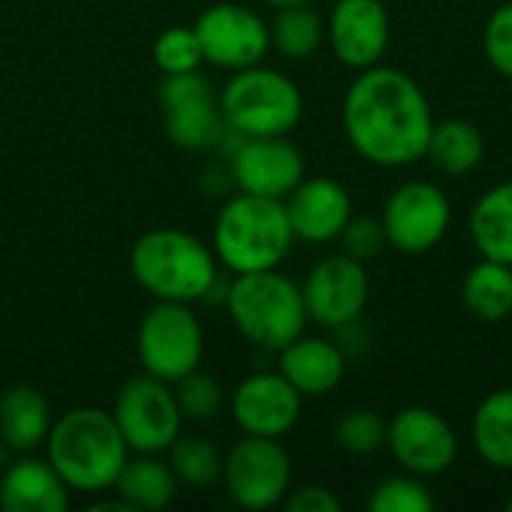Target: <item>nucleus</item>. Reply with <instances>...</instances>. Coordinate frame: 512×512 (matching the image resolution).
<instances>
[{
  "label": "nucleus",
  "mask_w": 512,
  "mask_h": 512,
  "mask_svg": "<svg viewBox=\"0 0 512 512\" xmlns=\"http://www.w3.org/2000/svg\"><path fill=\"white\" fill-rule=\"evenodd\" d=\"M294 465L279 438L243 435L228 453L222 468V486L234 507L264 512L282 507L291 492Z\"/></svg>",
  "instance_id": "obj_9"
},
{
  "label": "nucleus",
  "mask_w": 512,
  "mask_h": 512,
  "mask_svg": "<svg viewBox=\"0 0 512 512\" xmlns=\"http://www.w3.org/2000/svg\"><path fill=\"white\" fill-rule=\"evenodd\" d=\"M222 303L234 330L255 348L273 354L303 336L309 324L300 285L279 273V267L234 276Z\"/></svg>",
  "instance_id": "obj_5"
},
{
  "label": "nucleus",
  "mask_w": 512,
  "mask_h": 512,
  "mask_svg": "<svg viewBox=\"0 0 512 512\" xmlns=\"http://www.w3.org/2000/svg\"><path fill=\"white\" fill-rule=\"evenodd\" d=\"M111 417L129 447V453L162 456L183 435V414L177 405L174 384L141 372L123 381L114 396Z\"/></svg>",
  "instance_id": "obj_8"
},
{
  "label": "nucleus",
  "mask_w": 512,
  "mask_h": 512,
  "mask_svg": "<svg viewBox=\"0 0 512 512\" xmlns=\"http://www.w3.org/2000/svg\"><path fill=\"white\" fill-rule=\"evenodd\" d=\"M264 3L273 9H282V6H297V3H309V0H264Z\"/></svg>",
  "instance_id": "obj_37"
},
{
  "label": "nucleus",
  "mask_w": 512,
  "mask_h": 512,
  "mask_svg": "<svg viewBox=\"0 0 512 512\" xmlns=\"http://www.w3.org/2000/svg\"><path fill=\"white\" fill-rule=\"evenodd\" d=\"M507 510H510V512H512V498H510V501H507Z\"/></svg>",
  "instance_id": "obj_38"
},
{
  "label": "nucleus",
  "mask_w": 512,
  "mask_h": 512,
  "mask_svg": "<svg viewBox=\"0 0 512 512\" xmlns=\"http://www.w3.org/2000/svg\"><path fill=\"white\" fill-rule=\"evenodd\" d=\"M228 177L237 192L285 201L306 177V159L291 135L240 138L228 153Z\"/></svg>",
  "instance_id": "obj_15"
},
{
  "label": "nucleus",
  "mask_w": 512,
  "mask_h": 512,
  "mask_svg": "<svg viewBox=\"0 0 512 512\" xmlns=\"http://www.w3.org/2000/svg\"><path fill=\"white\" fill-rule=\"evenodd\" d=\"M468 234L480 258L512 267V180L486 189L468 216Z\"/></svg>",
  "instance_id": "obj_23"
},
{
  "label": "nucleus",
  "mask_w": 512,
  "mask_h": 512,
  "mask_svg": "<svg viewBox=\"0 0 512 512\" xmlns=\"http://www.w3.org/2000/svg\"><path fill=\"white\" fill-rule=\"evenodd\" d=\"M228 411L243 435L282 441L303 417V396L285 381L279 369L255 372L231 390Z\"/></svg>",
  "instance_id": "obj_16"
},
{
  "label": "nucleus",
  "mask_w": 512,
  "mask_h": 512,
  "mask_svg": "<svg viewBox=\"0 0 512 512\" xmlns=\"http://www.w3.org/2000/svg\"><path fill=\"white\" fill-rule=\"evenodd\" d=\"M327 45L354 72L378 66L390 48V12L384 0H336L327 15Z\"/></svg>",
  "instance_id": "obj_17"
},
{
  "label": "nucleus",
  "mask_w": 512,
  "mask_h": 512,
  "mask_svg": "<svg viewBox=\"0 0 512 512\" xmlns=\"http://www.w3.org/2000/svg\"><path fill=\"white\" fill-rule=\"evenodd\" d=\"M12 456H15V453H12V450H9V447H6V444L0 441V474L6 471V465L12 462Z\"/></svg>",
  "instance_id": "obj_36"
},
{
  "label": "nucleus",
  "mask_w": 512,
  "mask_h": 512,
  "mask_svg": "<svg viewBox=\"0 0 512 512\" xmlns=\"http://www.w3.org/2000/svg\"><path fill=\"white\" fill-rule=\"evenodd\" d=\"M339 243H342V252L357 258V261H372L378 258L384 249H390L387 243V234H384V225H381V216L372 219V216H351V222L345 225V231L339 234Z\"/></svg>",
  "instance_id": "obj_34"
},
{
  "label": "nucleus",
  "mask_w": 512,
  "mask_h": 512,
  "mask_svg": "<svg viewBox=\"0 0 512 512\" xmlns=\"http://www.w3.org/2000/svg\"><path fill=\"white\" fill-rule=\"evenodd\" d=\"M153 63L162 75H183V72L201 69L204 54H201L195 27H189V24L165 27L153 42Z\"/></svg>",
  "instance_id": "obj_32"
},
{
  "label": "nucleus",
  "mask_w": 512,
  "mask_h": 512,
  "mask_svg": "<svg viewBox=\"0 0 512 512\" xmlns=\"http://www.w3.org/2000/svg\"><path fill=\"white\" fill-rule=\"evenodd\" d=\"M177 489L180 483L168 459L153 453H132L111 486V492L126 504V510L138 512H159L171 507Z\"/></svg>",
  "instance_id": "obj_22"
},
{
  "label": "nucleus",
  "mask_w": 512,
  "mask_h": 512,
  "mask_svg": "<svg viewBox=\"0 0 512 512\" xmlns=\"http://www.w3.org/2000/svg\"><path fill=\"white\" fill-rule=\"evenodd\" d=\"M69 498L72 489L42 456H12L0 474V507L6 512H63L69 507Z\"/></svg>",
  "instance_id": "obj_20"
},
{
  "label": "nucleus",
  "mask_w": 512,
  "mask_h": 512,
  "mask_svg": "<svg viewBox=\"0 0 512 512\" xmlns=\"http://www.w3.org/2000/svg\"><path fill=\"white\" fill-rule=\"evenodd\" d=\"M327 42V21L309 6H282L270 21V45L285 60H309Z\"/></svg>",
  "instance_id": "obj_27"
},
{
  "label": "nucleus",
  "mask_w": 512,
  "mask_h": 512,
  "mask_svg": "<svg viewBox=\"0 0 512 512\" xmlns=\"http://www.w3.org/2000/svg\"><path fill=\"white\" fill-rule=\"evenodd\" d=\"M219 108L225 126L243 138L291 135L306 111L303 90L285 72L255 63L231 72L219 90Z\"/></svg>",
  "instance_id": "obj_6"
},
{
  "label": "nucleus",
  "mask_w": 512,
  "mask_h": 512,
  "mask_svg": "<svg viewBox=\"0 0 512 512\" xmlns=\"http://www.w3.org/2000/svg\"><path fill=\"white\" fill-rule=\"evenodd\" d=\"M174 393H177L180 414H183V420H189V423H210V420H216V417L222 414V408L228 405L225 387H222L213 375H207V372H201V369H195V372H189L186 378H180V381L174 384Z\"/></svg>",
  "instance_id": "obj_30"
},
{
  "label": "nucleus",
  "mask_w": 512,
  "mask_h": 512,
  "mask_svg": "<svg viewBox=\"0 0 512 512\" xmlns=\"http://www.w3.org/2000/svg\"><path fill=\"white\" fill-rule=\"evenodd\" d=\"M300 291H303L309 321L336 333L363 318L369 297H372V282H369L363 261L339 252V255L321 258L306 273Z\"/></svg>",
  "instance_id": "obj_13"
},
{
  "label": "nucleus",
  "mask_w": 512,
  "mask_h": 512,
  "mask_svg": "<svg viewBox=\"0 0 512 512\" xmlns=\"http://www.w3.org/2000/svg\"><path fill=\"white\" fill-rule=\"evenodd\" d=\"M366 507L372 512H432L438 501L423 477L402 471L384 477L366 498Z\"/></svg>",
  "instance_id": "obj_29"
},
{
  "label": "nucleus",
  "mask_w": 512,
  "mask_h": 512,
  "mask_svg": "<svg viewBox=\"0 0 512 512\" xmlns=\"http://www.w3.org/2000/svg\"><path fill=\"white\" fill-rule=\"evenodd\" d=\"M45 459L57 468L72 492L99 495L111 492L120 468L129 459V447L111 411L81 405L54 417L45 441Z\"/></svg>",
  "instance_id": "obj_2"
},
{
  "label": "nucleus",
  "mask_w": 512,
  "mask_h": 512,
  "mask_svg": "<svg viewBox=\"0 0 512 512\" xmlns=\"http://www.w3.org/2000/svg\"><path fill=\"white\" fill-rule=\"evenodd\" d=\"M483 57L486 63L512 81V0L501 3L483 27Z\"/></svg>",
  "instance_id": "obj_33"
},
{
  "label": "nucleus",
  "mask_w": 512,
  "mask_h": 512,
  "mask_svg": "<svg viewBox=\"0 0 512 512\" xmlns=\"http://www.w3.org/2000/svg\"><path fill=\"white\" fill-rule=\"evenodd\" d=\"M282 507L288 512H339L342 501L327 486H300L288 492Z\"/></svg>",
  "instance_id": "obj_35"
},
{
  "label": "nucleus",
  "mask_w": 512,
  "mask_h": 512,
  "mask_svg": "<svg viewBox=\"0 0 512 512\" xmlns=\"http://www.w3.org/2000/svg\"><path fill=\"white\" fill-rule=\"evenodd\" d=\"M282 204L294 237L312 246L339 240L354 216L351 192L333 177H303Z\"/></svg>",
  "instance_id": "obj_18"
},
{
  "label": "nucleus",
  "mask_w": 512,
  "mask_h": 512,
  "mask_svg": "<svg viewBox=\"0 0 512 512\" xmlns=\"http://www.w3.org/2000/svg\"><path fill=\"white\" fill-rule=\"evenodd\" d=\"M294 240L282 201L237 192L219 207L210 246L219 267L240 276L276 270L288 258Z\"/></svg>",
  "instance_id": "obj_4"
},
{
  "label": "nucleus",
  "mask_w": 512,
  "mask_h": 512,
  "mask_svg": "<svg viewBox=\"0 0 512 512\" xmlns=\"http://www.w3.org/2000/svg\"><path fill=\"white\" fill-rule=\"evenodd\" d=\"M168 465L183 489L204 492L222 483L225 453L204 435H180L168 447Z\"/></svg>",
  "instance_id": "obj_28"
},
{
  "label": "nucleus",
  "mask_w": 512,
  "mask_h": 512,
  "mask_svg": "<svg viewBox=\"0 0 512 512\" xmlns=\"http://www.w3.org/2000/svg\"><path fill=\"white\" fill-rule=\"evenodd\" d=\"M129 273L153 300L198 303L216 291L219 261L210 243L183 228H150L129 249Z\"/></svg>",
  "instance_id": "obj_3"
},
{
  "label": "nucleus",
  "mask_w": 512,
  "mask_h": 512,
  "mask_svg": "<svg viewBox=\"0 0 512 512\" xmlns=\"http://www.w3.org/2000/svg\"><path fill=\"white\" fill-rule=\"evenodd\" d=\"M54 414L42 390L30 384H15L0 393V441L15 453H36L45 447Z\"/></svg>",
  "instance_id": "obj_21"
},
{
  "label": "nucleus",
  "mask_w": 512,
  "mask_h": 512,
  "mask_svg": "<svg viewBox=\"0 0 512 512\" xmlns=\"http://www.w3.org/2000/svg\"><path fill=\"white\" fill-rule=\"evenodd\" d=\"M276 369L303 399H321L345 381L348 354L333 339L303 333L291 345L276 351Z\"/></svg>",
  "instance_id": "obj_19"
},
{
  "label": "nucleus",
  "mask_w": 512,
  "mask_h": 512,
  "mask_svg": "<svg viewBox=\"0 0 512 512\" xmlns=\"http://www.w3.org/2000/svg\"><path fill=\"white\" fill-rule=\"evenodd\" d=\"M483 156H486V141L474 123L459 120V117L435 120L429 144H426V159L438 174L465 177V174L477 171Z\"/></svg>",
  "instance_id": "obj_24"
},
{
  "label": "nucleus",
  "mask_w": 512,
  "mask_h": 512,
  "mask_svg": "<svg viewBox=\"0 0 512 512\" xmlns=\"http://www.w3.org/2000/svg\"><path fill=\"white\" fill-rule=\"evenodd\" d=\"M192 27L198 33L204 63L225 72L264 63L273 51L270 21L243 3H213L198 15Z\"/></svg>",
  "instance_id": "obj_12"
},
{
  "label": "nucleus",
  "mask_w": 512,
  "mask_h": 512,
  "mask_svg": "<svg viewBox=\"0 0 512 512\" xmlns=\"http://www.w3.org/2000/svg\"><path fill=\"white\" fill-rule=\"evenodd\" d=\"M387 450L402 471L429 480L456 465L459 438L447 417L432 408L411 405L387 420Z\"/></svg>",
  "instance_id": "obj_14"
},
{
  "label": "nucleus",
  "mask_w": 512,
  "mask_h": 512,
  "mask_svg": "<svg viewBox=\"0 0 512 512\" xmlns=\"http://www.w3.org/2000/svg\"><path fill=\"white\" fill-rule=\"evenodd\" d=\"M156 96L165 138L174 147L189 153L216 150L228 126L219 108V93L201 69L183 75H162Z\"/></svg>",
  "instance_id": "obj_10"
},
{
  "label": "nucleus",
  "mask_w": 512,
  "mask_h": 512,
  "mask_svg": "<svg viewBox=\"0 0 512 512\" xmlns=\"http://www.w3.org/2000/svg\"><path fill=\"white\" fill-rule=\"evenodd\" d=\"M336 444L351 456H375L387 450V420L372 408H351L336 423Z\"/></svg>",
  "instance_id": "obj_31"
},
{
  "label": "nucleus",
  "mask_w": 512,
  "mask_h": 512,
  "mask_svg": "<svg viewBox=\"0 0 512 512\" xmlns=\"http://www.w3.org/2000/svg\"><path fill=\"white\" fill-rule=\"evenodd\" d=\"M435 126L420 81L396 66L357 72L342 99V129L354 153L378 168H408L426 159Z\"/></svg>",
  "instance_id": "obj_1"
},
{
  "label": "nucleus",
  "mask_w": 512,
  "mask_h": 512,
  "mask_svg": "<svg viewBox=\"0 0 512 512\" xmlns=\"http://www.w3.org/2000/svg\"><path fill=\"white\" fill-rule=\"evenodd\" d=\"M465 309L483 324H501L512 315V267L480 258L462 282Z\"/></svg>",
  "instance_id": "obj_26"
},
{
  "label": "nucleus",
  "mask_w": 512,
  "mask_h": 512,
  "mask_svg": "<svg viewBox=\"0 0 512 512\" xmlns=\"http://www.w3.org/2000/svg\"><path fill=\"white\" fill-rule=\"evenodd\" d=\"M381 225L390 249L402 255H426L447 237L453 204L438 183L408 180L387 195Z\"/></svg>",
  "instance_id": "obj_11"
},
{
  "label": "nucleus",
  "mask_w": 512,
  "mask_h": 512,
  "mask_svg": "<svg viewBox=\"0 0 512 512\" xmlns=\"http://www.w3.org/2000/svg\"><path fill=\"white\" fill-rule=\"evenodd\" d=\"M135 351L141 369L168 384H177L189 372L201 369L204 327L192 312V303L153 300L138 324Z\"/></svg>",
  "instance_id": "obj_7"
},
{
  "label": "nucleus",
  "mask_w": 512,
  "mask_h": 512,
  "mask_svg": "<svg viewBox=\"0 0 512 512\" xmlns=\"http://www.w3.org/2000/svg\"><path fill=\"white\" fill-rule=\"evenodd\" d=\"M477 456L492 471H512V387L489 393L471 420Z\"/></svg>",
  "instance_id": "obj_25"
}]
</instances>
